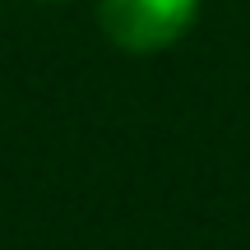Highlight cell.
Returning <instances> with one entry per match:
<instances>
[{"instance_id":"cell-2","label":"cell","mask_w":250,"mask_h":250,"mask_svg":"<svg viewBox=\"0 0 250 250\" xmlns=\"http://www.w3.org/2000/svg\"><path fill=\"white\" fill-rule=\"evenodd\" d=\"M42 5H65V0H42Z\"/></svg>"},{"instance_id":"cell-1","label":"cell","mask_w":250,"mask_h":250,"mask_svg":"<svg viewBox=\"0 0 250 250\" xmlns=\"http://www.w3.org/2000/svg\"><path fill=\"white\" fill-rule=\"evenodd\" d=\"M199 0H98V28L111 46L153 56L176 46L195 28Z\"/></svg>"}]
</instances>
